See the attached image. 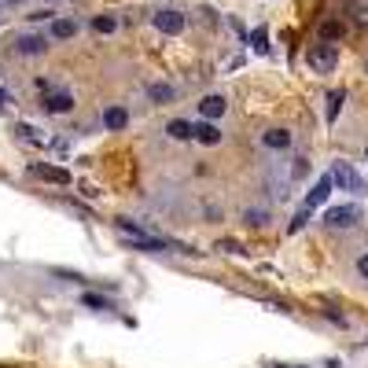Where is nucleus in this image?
Masks as SVG:
<instances>
[{"label":"nucleus","instance_id":"20e7f679","mask_svg":"<svg viewBox=\"0 0 368 368\" xmlns=\"http://www.w3.org/2000/svg\"><path fill=\"white\" fill-rule=\"evenodd\" d=\"M324 221L331 229H354L361 221V210H357V206H331V210L324 214Z\"/></svg>","mask_w":368,"mask_h":368},{"label":"nucleus","instance_id":"423d86ee","mask_svg":"<svg viewBox=\"0 0 368 368\" xmlns=\"http://www.w3.org/2000/svg\"><path fill=\"white\" fill-rule=\"evenodd\" d=\"M44 48H48L44 34H19V37H15V52H19V56H41Z\"/></svg>","mask_w":368,"mask_h":368},{"label":"nucleus","instance_id":"a211bd4d","mask_svg":"<svg viewBox=\"0 0 368 368\" xmlns=\"http://www.w3.org/2000/svg\"><path fill=\"white\" fill-rule=\"evenodd\" d=\"M92 30H96V34H115V30H118V19H115V15H96V19H92Z\"/></svg>","mask_w":368,"mask_h":368},{"label":"nucleus","instance_id":"cd10ccee","mask_svg":"<svg viewBox=\"0 0 368 368\" xmlns=\"http://www.w3.org/2000/svg\"><path fill=\"white\" fill-rule=\"evenodd\" d=\"M4 107H8V92H4V89H0V110H4Z\"/></svg>","mask_w":368,"mask_h":368},{"label":"nucleus","instance_id":"39448f33","mask_svg":"<svg viewBox=\"0 0 368 368\" xmlns=\"http://www.w3.org/2000/svg\"><path fill=\"white\" fill-rule=\"evenodd\" d=\"M229 110V100L221 92H210V96H203L199 100V115H203V122H214V118H221Z\"/></svg>","mask_w":368,"mask_h":368},{"label":"nucleus","instance_id":"9d476101","mask_svg":"<svg viewBox=\"0 0 368 368\" xmlns=\"http://www.w3.org/2000/svg\"><path fill=\"white\" fill-rule=\"evenodd\" d=\"M103 125L110 133H122L125 125H129V110H125V107H107L103 110Z\"/></svg>","mask_w":368,"mask_h":368},{"label":"nucleus","instance_id":"f3484780","mask_svg":"<svg viewBox=\"0 0 368 368\" xmlns=\"http://www.w3.org/2000/svg\"><path fill=\"white\" fill-rule=\"evenodd\" d=\"M343 100H346V92H343V89L328 92V122H335V118H339V110H343Z\"/></svg>","mask_w":368,"mask_h":368},{"label":"nucleus","instance_id":"412c9836","mask_svg":"<svg viewBox=\"0 0 368 368\" xmlns=\"http://www.w3.org/2000/svg\"><path fill=\"white\" fill-rule=\"evenodd\" d=\"M310 206H302V210L295 214V221H291V225H287V232H302V229H306V221H310Z\"/></svg>","mask_w":368,"mask_h":368},{"label":"nucleus","instance_id":"6e6552de","mask_svg":"<svg viewBox=\"0 0 368 368\" xmlns=\"http://www.w3.org/2000/svg\"><path fill=\"white\" fill-rule=\"evenodd\" d=\"M70 107H74L70 92H44V110H48V115H67Z\"/></svg>","mask_w":368,"mask_h":368},{"label":"nucleus","instance_id":"c756f323","mask_svg":"<svg viewBox=\"0 0 368 368\" xmlns=\"http://www.w3.org/2000/svg\"><path fill=\"white\" fill-rule=\"evenodd\" d=\"M4 4H11V8H15V4H26V0H4Z\"/></svg>","mask_w":368,"mask_h":368},{"label":"nucleus","instance_id":"0eeeda50","mask_svg":"<svg viewBox=\"0 0 368 368\" xmlns=\"http://www.w3.org/2000/svg\"><path fill=\"white\" fill-rule=\"evenodd\" d=\"M30 173L41 181H52V184H70V173L67 170H59V166H48V163H34L30 166Z\"/></svg>","mask_w":368,"mask_h":368},{"label":"nucleus","instance_id":"b1692460","mask_svg":"<svg viewBox=\"0 0 368 368\" xmlns=\"http://www.w3.org/2000/svg\"><path fill=\"white\" fill-rule=\"evenodd\" d=\"M217 250H229V254H243V243H236V239H221Z\"/></svg>","mask_w":368,"mask_h":368},{"label":"nucleus","instance_id":"dca6fc26","mask_svg":"<svg viewBox=\"0 0 368 368\" xmlns=\"http://www.w3.org/2000/svg\"><path fill=\"white\" fill-rule=\"evenodd\" d=\"M250 48H254L258 56H269V30H265V26H254V30H250Z\"/></svg>","mask_w":368,"mask_h":368},{"label":"nucleus","instance_id":"6ab92c4d","mask_svg":"<svg viewBox=\"0 0 368 368\" xmlns=\"http://www.w3.org/2000/svg\"><path fill=\"white\" fill-rule=\"evenodd\" d=\"M148 96H151L155 103H170L177 92H173V85H148Z\"/></svg>","mask_w":368,"mask_h":368},{"label":"nucleus","instance_id":"1a4fd4ad","mask_svg":"<svg viewBox=\"0 0 368 368\" xmlns=\"http://www.w3.org/2000/svg\"><path fill=\"white\" fill-rule=\"evenodd\" d=\"M331 188H335V181H331V173H328V177H321V181H317V184H313V191H310V196H306V206H310V210H317V206H321V203H328V196H331Z\"/></svg>","mask_w":368,"mask_h":368},{"label":"nucleus","instance_id":"4be33fe9","mask_svg":"<svg viewBox=\"0 0 368 368\" xmlns=\"http://www.w3.org/2000/svg\"><path fill=\"white\" fill-rule=\"evenodd\" d=\"M243 221H247V225H254V229H262L265 221H269V214H265V210H247Z\"/></svg>","mask_w":368,"mask_h":368},{"label":"nucleus","instance_id":"f8f14e48","mask_svg":"<svg viewBox=\"0 0 368 368\" xmlns=\"http://www.w3.org/2000/svg\"><path fill=\"white\" fill-rule=\"evenodd\" d=\"M262 144L269 151H284V148H291V133L287 129H269V133H262Z\"/></svg>","mask_w":368,"mask_h":368},{"label":"nucleus","instance_id":"a878e982","mask_svg":"<svg viewBox=\"0 0 368 368\" xmlns=\"http://www.w3.org/2000/svg\"><path fill=\"white\" fill-rule=\"evenodd\" d=\"M354 19H357L361 26H368V4H357V8H354Z\"/></svg>","mask_w":368,"mask_h":368},{"label":"nucleus","instance_id":"2eb2a0df","mask_svg":"<svg viewBox=\"0 0 368 368\" xmlns=\"http://www.w3.org/2000/svg\"><path fill=\"white\" fill-rule=\"evenodd\" d=\"M74 34H77V23H74V19H56L52 30H48V37H52V41H67V37H74Z\"/></svg>","mask_w":368,"mask_h":368},{"label":"nucleus","instance_id":"ddd939ff","mask_svg":"<svg viewBox=\"0 0 368 368\" xmlns=\"http://www.w3.org/2000/svg\"><path fill=\"white\" fill-rule=\"evenodd\" d=\"M15 137H19V140L26 144V148H44V137L34 129V125H26V122L15 125Z\"/></svg>","mask_w":368,"mask_h":368},{"label":"nucleus","instance_id":"f03ea898","mask_svg":"<svg viewBox=\"0 0 368 368\" xmlns=\"http://www.w3.org/2000/svg\"><path fill=\"white\" fill-rule=\"evenodd\" d=\"M331 181L339 184V191H354V196H368V184H364V177H361V173H357L354 166H350V163H343V158L331 166Z\"/></svg>","mask_w":368,"mask_h":368},{"label":"nucleus","instance_id":"bb28decb","mask_svg":"<svg viewBox=\"0 0 368 368\" xmlns=\"http://www.w3.org/2000/svg\"><path fill=\"white\" fill-rule=\"evenodd\" d=\"M357 273L368 280V254H361V258H357Z\"/></svg>","mask_w":368,"mask_h":368},{"label":"nucleus","instance_id":"7ed1b4c3","mask_svg":"<svg viewBox=\"0 0 368 368\" xmlns=\"http://www.w3.org/2000/svg\"><path fill=\"white\" fill-rule=\"evenodd\" d=\"M151 23H155V30H158V34H170V37L184 34V15H181V11H173V8L158 11V15H155Z\"/></svg>","mask_w":368,"mask_h":368},{"label":"nucleus","instance_id":"7c9ffc66","mask_svg":"<svg viewBox=\"0 0 368 368\" xmlns=\"http://www.w3.org/2000/svg\"><path fill=\"white\" fill-rule=\"evenodd\" d=\"M364 158H368V148H364Z\"/></svg>","mask_w":368,"mask_h":368},{"label":"nucleus","instance_id":"5701e85b","mask_svg":"<svg viewBox=\"0 0 368 368\" xmlns=\"http://www.w3.org/2000/svg\"><path fill=\"white\" fill-rule=\"evenodd\" d=\"M82 302L89 310H110V302L107 298H100V295H82Z\"/></svg>","mask_w":368,"mask_h":368},{"label":"nucleus","instance_id":"4468645a","mask_svg":"<svg viewBox=\"0 0 368 368\" xmlns=\"http://www.w3.org/2000/svg\"><path fill=\"white\" fill-rule=\"evenodd\" d=\"M166 133H170L173 140H196V125L184 122V118H173V122L166 125Z\"/></svg>","mask_w":368,"mask_h":368},{"label":"nucleus","instance_id":"f257e3e1","mask_svg":"<svg viewBox=\"0 0 368 368\" xmlns=\"http://www.w3.org/2000/svg\"><path fill=\"white\" fill-rule=\"evenodd\" d=\"M306 63H310L313 74H331L335 67H339V44H328V41L313 44L306 52Z\"/></svg>","mask_w":368,"mask_h":368},{"label":"nucleus","instance_id":"aec40b11","mask_svg":"<svg viewBox=\"0 0 368 368\" xmlns=\"http://www.w3.org/2000/svg\"><path fill=\"white\" fill-rule=\"evenodd\" d=\"M343 34H346V30H343V23H335V19H328V23L321 26V37H324L328 44H331V41H339Z\"/></svg>","mask_w":368,"mask_h":368},{"label":"nucleus","instance_id":"c85d7f7f","mask_svg":"<svg viewBox=\"0 0 368 368\" xmlns=\"http://www.w3.org/2000/svg\"><path fill=\"white\" fill-rule=\"evenodd\" d=\"M273 368H306V364H273Z\"/></svg>","mask_w":368,"mask_h":368},{"label":"nucleus","instance_id":"9b49d317","mask_svg":"<svg viewBox=\"0 0 368 368\" xmlns=\"http://www.w3.org/2000/svg\"><path fill=\"white\" fill-rule=\"evenodd\" d=\"M196 140L203 144V148H217V144H221V129L214 122H196Z\"/></svg>","mask_w":368,"mask_h":368},{"label":"nucleus","instance_id":"393cba45","mask_svg":"<svg viewBox=\"0 0 368 368\" xmlns=\"http://www.w3.org/2000/svg\"><path fill=\"white\" fill-rule=\"evenodd\" d=\"M291 177H295V181H302V177H306V158H295V170H291Z\"/></svg>","mask_w":368,"mask_h":368}]
</instances>
